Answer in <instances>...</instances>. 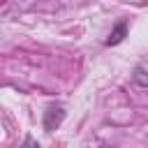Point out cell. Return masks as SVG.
Returning <instances> with one entry per match:
<instances>
[{
	"instance_id": "cell-1",
	"label": "cell",
	"mask_w": 148,
	"mask_h": 148,
	"mask_svg": "<svg viewBox=\"0 0 148 148\" xmlns=\"http://www.w3.org/2000/svg\"><path fill=\"white\" fill-rule=\"evenodd\" d=\"M62 120H65V109H62V106L51 104V106L44 111L42 125H44V130H46V132H53V130H58V127H60V123H62Z\"/></svg>"
},
{
	"instance_id": "cell-2",
	"label": "cell",
	"mask_w": 148,
	"mask_h": 148,
	"mask_svg": "<svg viewBox=\"0 0 148 148\" xmlns=\"http://www.w3.org/2000/svg\"><path fill=\"white\" fill-rule=\"evenodd\" d=\"M125 35H127V21H118L113 25V30L109 32V37L104 39V44L106 46H116V44H120L125 39Z\"/></svg>"
},
{
	"instance_id": "cell-3",
	"label": "cell",
	"mask_w": 148,
	"mask_h": 148,
	"mask_svg": "<svg viewBox=\"0 0 148 148\" xmlns=\"http://www.w3.org/2000/svg\"><path fill=\"white\" fill-rule=\"evenodd\" d=\"M132 79H134V83L139 88H148V69L146 67H136L134 74H132Z\"/></svg>"
},
{
	"instance_id": "cell-4",
	"label": "cell",
	"mask_w": 148,
	"mask_h": 148,
	"mask_svg": "<svg viewBox=\"0 0 148 148\" xmlns=\"http://www.w3.org/2000/svg\"><path fill=\"white\" fill-rule=\"evenodd\" d=\"M21 148H39V143H37V141H35V139L28 134V136L23 139V146H21Z\"/></svg>"
}]
</instances>
